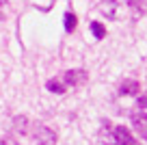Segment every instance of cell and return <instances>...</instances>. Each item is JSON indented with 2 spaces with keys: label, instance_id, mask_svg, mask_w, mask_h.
Returning <instances> with one entry per match:
<instances>
[{
  "label": "cell",
  "instance_id": "cell-1",
  "mask_svg": "<svg viewBox=\"0 0 147 145\" xmlns=\"http://www.w3.org/2000/svg\"><path fill=\"white\" fill-rule=\"evenodd\" d=\"M30 136L35 139L37 145H54L56 139H59V136H56V132L52 130V128L43 126V123H35V128H32Z\"/></svg>",
  "mask_w": 147,
  "mask_h": 145
},
{
  "label": "cell",
  "instance_id": "cell-2",
  "mask_svg": "<svg viewBox=\"0 0 147 145\" xmlns=\"http://www.w3.org/2000/svg\"><path fill=\"white\" fill-rule=\"evenodd\" d=\"M108 134H110L113 145H138L136 139L130 134V130H128L125 126H113Z\"/></svg>",
  "mask_w": 147,
  "mask_h": 145
},
{
  "label": "cell",
  "instance_id": "cell-3",
  "mask_svg": "<svg viewBox=\"0 0 147 145\" xmlns=\"http://www.w3.org/2000/svg\"><path fill=\"white\" fill-rule=\"evenodd\" d=\"M87 78H89V74H87V69H67V72L63 74V78L61 80L65 82V87H80V85H84L87 82Z\"/></svg>",
  "mask_w": 147,
  "mask_h": 145
},
{
  "label": "cell",
  "instance_id": "cell-4",
  "mask_svg": "<svg viewBox=\"0 0 147 145\" xmlns=\"http://www.w3.org/2000/svg\"><path fill=\"white\" fill-rule=\"evenodd\" d=\"M130 121H132L134 130L138 132V136L147 141V113H145V110H143V108L132 110V115H130Z\"/></svg>",
  "mask_w": 147,
  "mask_h": 145
},
{
  "label": "cell",
  "instance_id": "cell-5",
  "mask_svg": "<svg viewBox=\"0 0 147 145\" xmlns=\"http://www.w3.org/2000/svg\"><path fill=\"white\" fill-rule=\"evenodd\" d=\"M138 91H141L138 80H123L119 85V89H117V95L119 98H128V95H136Z\"/></svg>",
  "mask_w": 147,
  "mask_h": 145
},
{
  "label": "cell",
  "instance_id": "cell-6",
  "mask_svg": "<svg viewBox=\"0 0 147 145\" xmlns=\"http://www.w3.org/2000/svg\"><path fill=\"white\" fill-rule=\"evenodd\" d=\"M117 7H119V2H117V0H102L100 5H97V9H100V13L104 15V18L115 20V18H117Z\"/></svg>",
  "mask_w": 147,
  "mask_h": 145
},
{
  "label": "cell",
  "instance_id": "cell-7",
  "mask_svg": "<svg viewBox=\"0 0 147 145\" xmlns=\"http://www.w3.org/2000/svg\"><path fill=\"white\" fill-rule=\"evenodd\" d=\"M46 89L50 91V93H59V95L67 93V87H65V82L61 80V78H50V80L46 82Z\"/></svg>",
  "mask_w": 147,
  "mask_h": 145
},
{
  "label": "cell",
  "instance_id": "cell-8",
  "mask_svg": "<svg viewBox=\"0 0 147 145\" xmlns=\"http://www.w3.org/2000/svg\"><path fill=\"white\" fill-rule=\"evenodd\" d=\"M13 130L18 132V134H26V132H28V117L18 115V117L13 119Z\"/></svg>",
  "mask_w": 147,
  "mask_h": 145
},
{
  "label": "cell",
  "instance_id": "cell-9",
  "mask_svg": "<svg viewBox=\"0 0 147 145\" xmlns=\"http://www.w3.org/2000/svg\"><path fill=\"white\" fill-rule=\"evenodd\" d=\"M63 20H65V33H74V30H76V26H78V18H76V13L67 11Z\"/></svg>",
  "mask_w": 147,
  "mask_h": 145
},
{
  "label": "cell",
  "instance_id": "cell-10",
  "mask_svg": "<svg viewBox=\"0 0 147 145\" xmlns=\"http://www.w3.org/2000/svg\"><path fill=\"white\" fill-rule=\"evenodd\" d=\"M125 2H128L130 9H134L136 15H143L147 11V0H125Z\"/></svg>",
  "mask_w": 147,
  "mask_h": 145
},
{
  "label": "cell",
  "instance_id": "cell-11",
  "mask_svg": "<svg viewBox=\"0 0 147 145\" xmlns=\"http://www.w3.org/2000/svg\"><path fill=\"white\" fill-rule=\"evenodd\" d=\"M91 33H93V37H95L97 41H102L106 37V26L102 22H91Z\"/></svg>",
  "mask_w": 147,
  "mask_h": 145
},
{
  "label": "cell",
  "instance_id": "cell-12",
  "mask_svg": "<svg viewBox=\"0 0 147 145\" xmlns=\"http://www.w3.org/2000/svg\"><path fill=\"white\" fill-rule=\"evenodd\" d=\"M136 108H143V110L147 108V93H145V95H138V98H136Z\"/></svg>",
  "mask_w": 147,
  "mask_h": 145
},
{
  "label": "cell",
  "instance_id": "cell-13",
  "mask_svg": "<svg viewBox=\"0 0 147 145\" xmlns=\"http://www.w3.org/2000/svg\"><path fill=\"white\" fill-rule=\"evenodd\" d=\"M5 13H7V0H0V20H5Z\"/></svg>",
  "mask_w": 147,
  "mask_h": 145
},
{
  "label": "cell",
  "instance_id": "cell-14",
  "mask_svg": "<svg viewBox=\"0 0 147 145\" xmlns=\"http://www.w3.org/2000/svg\"><path fill=\"white\" fill-rule=\"evenodd\" d=\"M0 145H20V143H15L13 139H0Z\"/></svg>",
  "mask_w": 147,
  "mask_h": 145
}]
</instances>
